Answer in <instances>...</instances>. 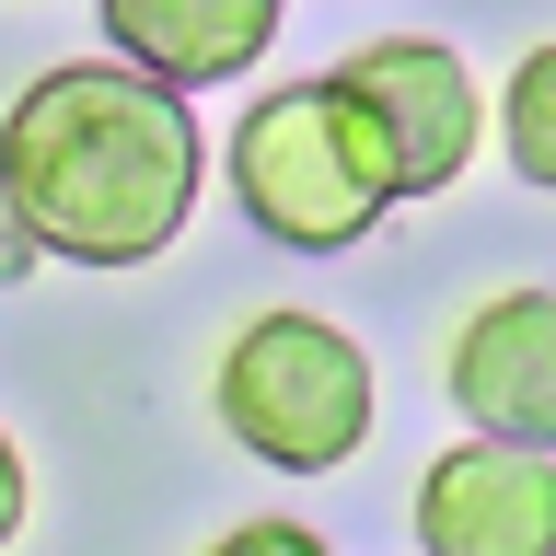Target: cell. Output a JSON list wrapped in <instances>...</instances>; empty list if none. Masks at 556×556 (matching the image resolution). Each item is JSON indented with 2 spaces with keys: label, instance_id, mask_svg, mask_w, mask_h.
I'll return each instance as SVG.
<instances>
[{
  "label": "cell",
  "instance_id": "obj_1",
  "mask_svg": "<svg viewBox=\"0 0 556 556\" xmlns=\"http://www.w3.org/2000/svg\"><path fill=\"white\" fill-rule=\"evenodd\" d=\"M208 198V139L139 59H59L0 104V208L59 267H151Z\"/></svg>",
  "mask_w": 556,
  "mask_h": 556
},
{
  "label": "cell",
  "instance_id": "obj_2",
  "mask_svg": "<svg viewBox=\"0 0 556 556\" xmlns=\"http://www.w3.org/2000/svg\"><path fill=\"white\" fill-rule=\"evenodd\" d=\"M220 163H232V198L243 220L290 255H348V243H371L406 186H394V139L371 128V104L348 93L337 70H313V81H267V93L232 116L220 139Z\"/></svg>",
  "mask_w": 556,
  "mask_h": 556
},
{
  "label": "cell",
  "instance_id": "obj_3",
  "mask_svg": "<svg viewBox=\"0 0 556 556\" xmlns=\"http://www.w3.org/2000/svg\"><path fill=\"white\" fill-rule=\"evenodd\" d=\"M371 359L348 325L325 313L278 302V313H243L232 348H220V371H208V417H220V441L278 464V476H337L348 452L371 441Z\"/></svg>",
  "mask_w": 556,
  "mask_h": 556
},
{
  "label": "cell",
  "instance_id": "obj_4",
  "mask_svg": "<svg viewBox=\"0 0 556 556\" xmlns=\"http://www.w3.org/2000/svg\"><path fill=\"white\" fill-rule=\"evenodd\" d=\"M337 81L371 104V128L394 139V186H406V198H441V186L476 174L486 93H476V70H464V47H441V35H371V47L337 59Z\"/></svg>",
  "mask_w": 556,
  "mask_h": 556
},
{
  "label": "cell",
  "instance_id": "obj_5",
  "mask_svg": "<svg viewBox=\"0 0 556 556\" xmlns=\"http://www.w3.org/2000/svg\"><path fill=\"white\" fill-rule=\"evenodd\" d=\"M417 556H556V452L452 441L417 476Z\"/></svg>",
  "mask_w": 556,
  "mask_h": 556
},
{
  "label": "cell",
  "instance_id": "obj_6",
  "mask_svg": "<svg viewBox=\"0 0 556 556\" xmlns=\"http://www.w3.org/2000/svg\"><path fill=\"white\" fill-rule=\"evenodd\" d=\"M441 394L486 441L556 452V290H486L441 348Z\"/></svg>",
  "mask_w": 556,
  "mask_h": 556
},
{
  "label": "cell",
  "instance_id": "obj_7",
  "mask_svg": "<svg viewBox=\"0 0 556 556\" xmlns=\"http://www.w3.org/2000/svg\"><path fill=\"white\" fill-rule=\"evenodd\" d=\"M93 12H104V47L139 59L151 81H174V93L267 70L278 24H290V0H93Z\"/></svg>",
  "mask_w": 556,
  "mask_h": 556
},
{
  "label": "cell",
  "instance_id": "obj_8",
  "mask_svg": "<svg viewBox=\"0 0 556 556\" xmlns=\"http://www.w3.org/2000/svg\"><path fill=\"white\" fill-rule=\"evenodd\" d=\"M498 151L533 198H556V35L545 47H521L510 81H498Z\"/></svg>",
  "mask_w": 556,
  "mask_h": 556
},
{
  "label": "cell",
  "instance_id": "obj_9",
  "mask_svg": "<svg viewBox=\"0 0 556 556\" xmlns=\"http://www.w3.org/2000/svg\"><path fill=\"white\" fill-rule=\"evenodd\" d=\"M208 556H337V545H325L313 521H232Z\"/></svg>",
  "mask_w": 556,
  "mask_h": 556
},
{
  "label": "cell",
  "instance_id": "obj_10",
  "mask_svg": "<svg viewBox=\"0 0 556 556\" xmlns=\"http://www.w3.org/2000/svg\"><path fill=\"white\" fill-rule=\"evenodd\" d=\"M24 510H35V476H24V441L0 429V556H12V533H24Z\"/></svg>",
  "mask_w": 556,
  "mask_h": 556
}]
</instances>
